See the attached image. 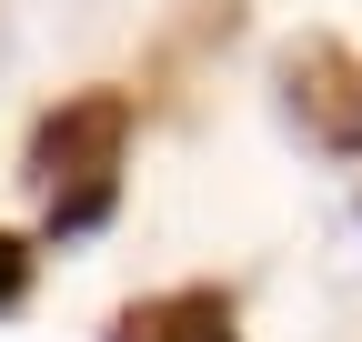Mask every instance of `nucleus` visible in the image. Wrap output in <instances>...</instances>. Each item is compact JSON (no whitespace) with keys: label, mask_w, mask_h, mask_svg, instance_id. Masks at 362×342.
<instances>
[{"label":"nucleus","mask_w":362,"mask_h":342,"mask_svg":"<svg viewBox=\"0 0 362 342\" xmlns=\"http://www.w3.org/2000/svg\"><path fill=\"white\" fill-rule=\"evenodd\" d=\"M352 222H362V201H352Z\"/></svg>","instance_id":"39448f33"},{"label":"nucleus","mask_w":362,"mask_h":342,"mask_svg":"<svg viewBox=\"0 0 362 342\" xmlns=\"http://www.w3.org/2000/svg\"><path fill=\"white\" fill-rule=\"evenodd\" d=\"M30 272H40V252H30L21 232H0V322H11V312L30 302Z\"/></svg>","instance_id":"20e7f679"},{"label":"nucleus","mask_w":362,"mask_h":342,"mask_svg":"<svg viewBox=\"0 0 362 342\" xmlns=\"http://www.w3.org/2000/svg\"><path fill=\"white\" fill-rule=\"evenodd\" d=\"M131 91H71L40 111V131L21 151V182L40 191V232L51 242H90L121 211V161H131Z\"/></svg>","instance_id":"f257e3e1"},{"label":"nucleus","mask_w":362,"mask_h":342,"mask_svg":"<svg viewBox=\"0 0 362 342\" xmlns=\"http://www.w3.org/2000/svg\"><path fill=\"white\" fill-rule=\"evenodd\" d=\"M272 81H282V111H292V131L312 151H332V161L362 151V51H342L332 30H312V40L282 51Z\"/></svg>","instance_id":"f03ea898"},{"label":"nucleus","mask_w":362,"mask_h":342,"mask_svg":"<svg viewBox=\"0 0 362 342\" xmlns=\"http://www.w3.org/2000/svg\"><path fill=\"white\" fill-rule=\"evenodd\" d=\"M101 342H242V312H232V292L181 282V292H151V302H131Z\"/></svg>","instance_id":"7ed1b4c3"}]
</instances>
